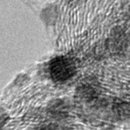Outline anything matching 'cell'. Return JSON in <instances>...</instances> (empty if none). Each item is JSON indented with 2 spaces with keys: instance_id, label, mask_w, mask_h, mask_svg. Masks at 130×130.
<instances>
[{
  "instance_id": "6da1fadb",
  "label": "cell",
  "mask_w": 130,
  "mask_h": 130,
  "mask_svg": "<svg viewBox=\"0 0 130 130\" xmlns=\"http://www.w3.org/2000/svg\"><path fill=\"white\" fill-rule=\"evenodd\" d=\"M49 70L53 81L62 83L74 76L76 66L72 59L63 56H58L51 61Z\"/></svg>"
},
{
  "instance_id": "7a4b0ae2",
  "label": "cell",
  "mask_w": 130,
  "mask_h": 130,
  "mask_svg": "<svg viewBox=\"0 0 130 130\" xmlns=\"http://www.w3.org/2000/svg\"><path fill=\"white\" fill-rule=\"evenodd\" d=\"M37 130H52V127H49V126H48V127H41V128L38 129H37Z\"/></svg>"
}]
</instances>
